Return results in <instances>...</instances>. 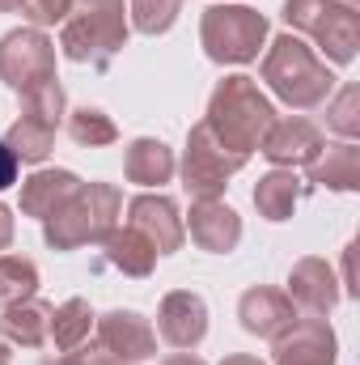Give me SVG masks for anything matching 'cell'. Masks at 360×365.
Listing matches in <instances>:
<instances>
[{"instance_id":"obj_34","label":"cell","mask_w":360,"mask_h":365,"mask_svg":"<svg viewBox=\"0 0 360 365\" xmlns=\"http://www.w3.org/2000/svg\"><path fill=\"white\" fill-rule=\"evenodd\" d=\"M162 365H208V361H199L195 353H174V357H166Z\"/></svg>"},{"instance_id":"obj_28","label":"cell","mask_w":360,"mask_h":365,"mask_svg":"<svg viewBox=\"0 0 360 365\" xmlns=\"http://www.w3.org/2000/svg\"><path fill=\"white\" fill-rule=\"evenodd\" d=\"M322 106H327V128H331V132H339L344 140L360 136V90L352 81L335 93V98H327Z\"/></svg>"},{"instance_id":"obj_9","label":"cell","mask_w":360,"mask_h":365,"mask_svg":"<svg viewBox=\"0 0 360 365\" xmlns=\"http://www.w3.org/2000/svg\"><path fill=\"white\" fill-rule=\"evenodd\" d=\"M0 81L21 98L47 81H55V43L34 26L9 30L0 38Z\"/></svg>"},{"instance_id":"obj_24","label":"cell","mask_w":360,"mask_h":365,"mask_svg":"<svg viewBox=\"0 0 360 365\" xmlns=\"http://www.w3.org/2000/svg\"><path fill=\"white\" fill-rule=\"evenodd\" d=\"M93 331V310L85 297H68V302H60L55 310H51V340L47 344H55L60 353H68V349H77V344H85Z\"/></svg>"},{"instance_id":"obj_5","label":"cell","mask_w":360,"mask_h":365,"mask_svg":"<svg viewBox=\"0 0 360 365\" xmlns=\"http://www.w3.org/2000/svg\"><path fill=\"white\" fill-rule=\"evenodd\" d=\"M284 21L309 34L331 64H352L360 47V0H284Z\"/></svg>"},{"instance_id":"obj_3","label":"cell","mask_w":360,"mask_h":365,"mask_svg":"<svg viewBox=\"0 0 360 365\" xmlns=\"http://www.w3.org/2000/svg\"><path fill=\"white\" fill-rule=\"evenodd\" d=\"M127 9L123 0H73L60 21V47L73 64L110 68V60L127 47Z\"/></svg>"},{"instance_id":"obj_7","label":"cell","mask_w":360,"mask_h":365,"mask_svg":"<svg viewBox=\"0 0 360 365\" xmlns=\"http://www.w3.org/2000/svg\"><path fill=\"white\" fill-rule=\"evenodd\" d=\"M64 106H68V98L60 90V81H47L21 98V115L13 119V128L4 136V145L13 149L17 162H30V166L47 162L55 132H60V119H64Z\"/></svg>"},{"instance_id":"obj_38","label":"cell","mask_w":360,"mask_h":365,"mask_svg":"<svg viewBox=\"0 0 360 365\" xmlns=\"http://www.w3.org/2000/svg\"><path fill=\"white\" fill-rule=\"evenodd\" d=\"M0 365H9V361H0Z\"/></svg>"},{"instance_id":"obj_8","label":"cell","mask_w":360,"mask_h":365,"mask_svg":"<svg viewBox=\"0 0 360 365\" xmlns=\"http://www.w3.org/2000/svg\"><path fill=\"white\" fill-rule=\"evenodd\" d=\"M246 162H250V158L225 149V145L208 132V123L199 119V123L191 128V136H186V153H182V187H186L191 200H221V191L229 187V179H233Z\"/></svg>"},{"instance_id":"obj_32","label":"cell","mask_w":360,"mask_h":365,"mask_svg":"<svg viewBox=\"0 0 360 365\" xmlns=\"http://www.w3.org/2000/svg\"><path fill=\"white\" fill-rule=\"evenodd\" d=\"M9 242H13V212L0 204V251H4Z\"/></svg>"},{"instance_id":"obj_16","label":"cell","mask_w":360,"mask_h":365,"mask_svg":"<svg viewBox=\"0 0 360 365\" xmlns=\"http://www.w3.org/2000/svg\"><path fill=\"white\" fill-rule=\"evenodd\" d=\"M238 319H242V327H246L250 336H259V340H280V336L297 323V306L288 302V293L268 289V284H255V289L242 293Z\"/></svg>"},{"instance_id":"obj_15","label":"cell","mask_w":360,"mask_h":365,"mask_svg":"<svg viewBox=\"0 0 360 365\" xmlns=\"http://www.w3.org/2000/svg\"><path fill=\"white\" fill-rule=\"evenodd\" d=\"M339 297H344V289H339V280H335V272H331L327 259L305 255V259L292 264V272H288V302H292L297 310L322 319V314H331V310L339 306Z\"/></svg>"},{"instance_id":"obj_17","label":"cell","mask_w":360,"mask_h":365,"mask_svg":"<svg viewBox=\"0 0 360 365\" xmlns=\"http://www.w3.org/2000/svg\"><path fill=\"white\" fill-rule=\"evenodd\" d=\"M186 230H191V242L208 255H229L242 242V217L225 200H195Z\"/></svg>"},{"instance_id":"obj_12","label":"cell","mask_w":360,"mask_h":365,"mask_svg":"<svg viewBox=\"0 0 360 365\" xmlns=\"http://www.w3.org/2000/svg\"><path fill=\"white\" fill-rule=\"evenodd\" d=\"M157 331L170 349H199L208 336V302L191 289H174L157 306Z\"/></svg>"},{"instance_id":"obj_2","label":"cell","mask_w":360,"mask_h":365,"mask_svg":"<svg viewBox=\"0 0 360 365\" xmlns=\"http://www.w3.org/2000/svg\"><path fill=\"white\" fill-rule=\"evenodd\" d=\"M263 81L268 90L292 106V110H314L335 93V73L314 56L309 43H301L297 34H280L271 38L268 56H263Z\"/></svg>"},{"instance_id":"obj_18","label":"cell","mask_w":360,"mask_h":365,"mask_svg":"<svg viewBox=\"0 0 360 365\" xmlns=\"http://www.w3.org/2000/svg\"><path fill=\"white\" fill-rule=\"evenodd\" d=\"M77 187H81V179L73 170H34L21 182V212L34 221H47L77 195Z\"/></svg>"},{"instance_id":"obj_26","label":"cell","mask_w":360,"mask_h":365,"mask_svg":"<svg viewBox=\"0 0 360 365\" xmlns=\"http://www.w3.org/2000/svg\"><path fill=\"white\" fill-rule=\"evenodd\" d=\"M38 293V268L21 255H0V310Z\"/></svg>"},{"instance_id":"obj_1","label":"cell","mask_w":360,"mask_h":365,"mask_svg":"<svg viewBox=\"0 0 360 365\" xmlns=\"http://www.w3.org/2000/svg\"><path fill=\"white\" fill-rule=\"evenodd\" d=\"M203 123H208V132H212L225 149L250 158V153L263 145L268 128L275 123V106H271L268 93L259 90L255 77L233 73V77L216 81V90H212V98H208Z\"/></svg>"},{"instance_id":"obj_31","label":"cell","mask_w":360,"mask_h":365,"mask_svg":"<svg viewBox=\"0 0 360 365\" xmlns=\"http://www.w3.org/2000/svg\"><path fill=\"white\" fill-rule=\"evenodd\" d=\"M17 166H21V162L13 158V149H9V145H4V136H0V191L17 182Z\"/></svg>"},{"instance_id":"obj_19","label":"cell","mask_w":360,"mask_h":365,"mask_svg":"<svg viewBox=\"0 0 360 365\" xmlns=\"http://www.w3.org/2000/svg\"><path fill=\"white\" fill-rule=\"evenodd\" d=\"M51 310H55V306H47V302H38V297H26V302H17V306H4V314H0V336H4L9 344H17V349H43V344L51 340Z\"/></svg>"},{"instance_id":"obj_30","label":"cell","mask_w":360,"mask_h":365,"mask_svg":"<svg viewBox=\"0 0 360 365\" xmlns=\"http://www.w3.org/2000/svg\"><path fill=\"white\" fill-rule=\"evenodd\" d=\"M43 365H115L97 344H77V349H68V353H60V357H47Z\"/></svg>"},{"instance_id":"obj_36","label":"cell","mask_w":360,"mask_h":365,"mask_svg":"<svg viewBox=\"0 0 360 365\" xmlns=\"http://www.w3.org/2000/svg\"><path fill=\"white\" fill-rule=\"evenodd\" d=\"M9 357H13V353H9V340L0 336V361H9Z\"/></svg>"},{"instance_id":"obj_11","label":"cell","mask_w":360,"mask_h":365,"mask_svg":"<svg viewBox=\"0 0 360 365\" xmlns=\"http://www.w3.org/2000/svg\"><path fill=\"white\" fill-rule=\"evenodd\" d=\"M322 149H327L322 132H318L309 119H301V115L275 119V123L268 128V136H263V145H259V153L268 158L275 170H297V166H309Z\"/></svg>"},{"instance_id":"obj_14","label":"cell","mask_w":360,"mask_h":365,"mask_svg":"<svg viewBox=\"0 0 360 365\" xmlns=\"http://www.w3.org/2000/svg\"><path fill=\"white\" fill-rule=\"evenodd\" d=\"M339 361V344L327 319L309 314L297 319L280 340H275V365H335Z\"/></svg>"},{"instance_id":"obj_25","label":"cell","mask_w":360,"mask_h":365,"mask_svg":"<svg viewBox=\"0 0 360 365\" xmlns=\"http://www.w3.org/2000/svg\"><path fill=\"white\" fill-rule=\"evenodd\" d=\"M68 136H73L77 145H85V149H106V145L119 140V128H115V119H110L106 110H97V106H77V110L68 115Z\"/></svg>"},{"instance_id":"obj_29","label":"cell","mask_w":360,"mask_h":365,"mask_svg":"<svg viewBox=\"0 0 360 365\" xmlns=\"http://www.w3.org/2000/svg\"><path fill=\"white\" fill-rule=\"evenodd\" d=\"M21 17L34 26V30H47V26H60L73 9V0H17Z\"/></svg>"},{"instance_id":"obj_6","label":"cell","mask_w":360,"mask_h":365,"mask_svg":"<svg viewBox=\"0 0 360 365\" xmlns=\"http://www.w3.org/2000/svg\"><path fill=\"white\" fill-rule=\"evenodd\" d=\"M199 43L212 64H250L268 43V17L250 4H212L199 17Z\"/></svg>"},{"instance_id":"obj_37","label":"cell","mask_w":360,"mask_h":365,"mask_svg":"<svg viewBox=\"0 0 360 365\" xmlns=\"http://www.w3.org/2000/svg\"><path fill=\"white\" fill-rule=\"evenodd\" d=\"M17 9V0H0V13H13Z\"/></svg>"},{"instance_id":"obj_13","label":"cell","mask_w":360,"mask_h":365,"mask_svg":"<svg viewBox=\"0 0 360 365\" xmlns=\"http://www.w3.org/2000/svg\"><path fill=\"white\" fill-rule=\"evenodd\" d=\"M127 225L140 230L157 255H174L186 238V225L179 217V204L170 195H136L127 200Z\"/></svg>"},{"instance_id":"obj_27","label":"cell","mask_w":360,"mask_h":365,"mask_svg":"<svg viewBox=\"0 0 360 365\" xmlns=\"http://www.w3.org/2000/svg\"><path fill=\"white\" fill-rule=\"evenodd\" d=\"M132 26L140 30V34H166L174 21H179L182 13V0H132Z\"/></svg>"},{"instance_id":"obj_10","label":"cell","mask_w":360,"mask_h":365,"mask_svg":"<svg viewBox=\"0 0 360 365\" xmlns=\"http://www.w3.org/2000/svg\"><path fill=\"white\" fill-rule=\"evenodd\" d=\"M93 327H97V349L115 365H140L157 357V331L136 310H110Z\"/></svg>"},{"instance_id":"obj_35","label":"cell","mask_w":360,"mask_h":365,"mask_svg":"<svg viewBox=\"0 0 360 365\" xmlns=\"http://www.w3.org/2000/svg\"><path fill=\"white\" fill-rule=\"evenodd\" d=\"M221 365H263V361H259V357H250V353H229Z\"/></svg>"},{"instance_id":"obj_20","label":"cell","mask_w":360,"mask_h":365,"mask_svg":"<svg viewBox=\"0 0 360 365\" xmlns=\"http://www.w3.org/2000/svg\"><path fill=\"white\" fill-rule=\"evenodd\" d=\"M179 162H174V149L166 140H153V136H140L127 145L123 153V175L140 187H162V182L174 179Z\"/></svg>"},{"instance_id":"obj_22","label":"cell","mask_w":360,"mask_h":365,"mask_svg":"<svg viewBox=\"0 0 360 365\" xmlns=\"http://www.w3.org/2000/svg\"><path fill=\"white\" fill-rule=\"evenodd\" d=\"M305 170H309V182H314V187L356 191V187H360V149L352 145V140L331 145V149H322Z\"/></svg>"},{"instance_id":"obj_23","label":"cell","mask_w":360,"mask_h":365,"mask_svg":"<svg viewBox=\"0 0 360 365\" xmlns=\"http://www.w3.org/2000/svg\"><path fill=\"white\" fill-rule=\"evenodd\" d=\"M305 191H309V182L297 179L292 170H271L259 179L255 187V208H259V217H268V221H288L292 212H297V204L305 200Z\"/></svg>"},{"instance_id":"obj_21","label":"cell","mask_w":360,"mask_h":365,"mask_svg":"<svg viewBox=\"0 0 360 365\" xmlns=\"http://www.w3.org/2000/svg\"><path fill=\"white\" fill-rule=\"evenodd\" d=\"M102 251H106V264L110 268H119L123 276H136V280H144V276L153 272V264H157V251H153V242L140 234V230H132V225H115L106 238H102Z\"/></svg>"},{"instance_id":"obj_33","label":"cell","mask_w":360,"mask_h":365,"mask_svg":"<svg viewBox=\"0 0 360 365\" xmlns=\"http://www.w3.org/2000/svg\"><path fill=\"white\" fill-rule=\"evenodd\" d=\"M352 255H356V247H348V251H344V289H348V293H356V276H352Z\"/></svg>"},{"instance_id":"obj_4","label":"cell","mask_w":360,"mask_h":365,"mask_svg":"<svg viewBox=\"0 0 360 365\" xmlns=\"http://www.w3.org/2000/svg\"><path fill=\"white\" fill-rule=\"evenodd\" d=\"M123 217V191L115 182H81L77 195L43 221V238L51 251H77V247H90L102 242Z\"/></svg>"}]
</instances>
